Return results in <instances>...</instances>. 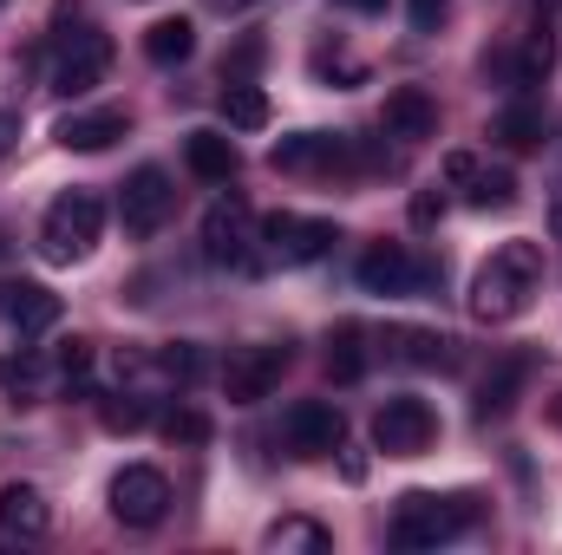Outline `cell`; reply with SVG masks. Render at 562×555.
<instances>
[{"instance_id": "obj_8", "label": "cell", "mask_w": 562, "mask_h": 555, "mask_svg": "<svg viewBox=\"0 0 562 555\" xmlns=\"http://www.w3.org/2000/svg\"><path fill=\"white\" fill-rule=\"evenodd\" d=\"M431 438H438V412L413 393H400L373 412V444L386 457H419V451H431Z\"/></svg>"}, {"instance_id": "obj_11", "label": "cell", "mask_w": 562, "mask_h": 555, "mask_svg": "<svg viewBox=\"0 0 562 555\" xmlns=\"http://www.w3.org/2000/svg\"><path fill=\"white\" fill-rule=\"evenodd\" d=\"M164 510H170V484H164V471H150V464H125V471L112 477V517H119L125 530H157Z\"/></svg>"}, {"instance_id": "obj_33", "label": "cell", "mask_w": 562, "mask_h": 555, "mask_svg": "<svg viewBox=\"0 0 562 555\" xmlns=\"http://www.w3.org/2000/svg\"><path fill=\"white\" fill-rule=\"evenodd\" d=\"M406 13H413V26H419V33H438V26H445V13H451V0H406Z\"/></svg>"}, {"instance_id": "obj_15", "label": "cell", "mask_w": 562, "mask_h": 555, "mask_svg": "<svg viewBox=\"0 0 562 555\" xmlns=\"http://www.w3.org/2000/svg\"><path fill=\"white\" fill-rule=\"evenodd\" d=\"M380 125H386V138H400V144L438 138V99H431L425 86H393V92H386Z\"/></svg>"}, {"instance_id": "obj_35", "label": "cell", "mask_w": 562, "mask_h": 555, "mask_svg": "<svg viewBox=\"0 0 562 555\" xmlns=\"http://www.w3.org/2000/svg\"><path fill=\"white\" fill-rule=\"evenodd\" d=\"M471 177H477V157L471 150H451L445 157V183H471Z\"/></svg>"}, {"instance_id": "obj_23", "label": "cell", "mask_w": 562, "mask_h": 555, "mask_svg": "<svg viewBox=\"0 0 562 555\" xmlns=\"http://www.w3.org/2000/svg\"><path fill=\"white\" fill-rule=\"evenodd\" d=\"M327 373H334L340 386H353V380L367 373V327H360V320H340V327L327 333Z\"/></svg>"}, {"instance_id": "obj_34", "label": "cell", "mask_w": 562, "mask_h": 555, "mask_svg": "<svg viewBox=\"0 0 562 555\" xmlns=\"http://www.w3.org/2000/svg\"><path fill=\"white\" fill-rule=\"evenodd\" d=\"M438 216H445V190L431 183V190H419V196H413V229H431Z\"/></svg>"}, {"instance_id": "obj_24", "label": "cell", "mask_w": 562, "mask_h": 555, "mask_svg": "<svg viewBox=\"0 0 562 555\" xmlns=\"http://www.w3.org/2000/svg\"><path fill=\"white\" fill-rule=\"evenodd\" d=\"M524 380H530V360H504V366H491V380L477 386V418H504L510 406H517Z\"/></svg>"}, {"instance_id": "obj_32", "label": "cell", "mask_w": 562, "mask_h": 555, "mask_svg": "<svg viewBox=\"0 0 562 555\" xmlns=\"http://www.w3.org/2000/svg\"><path fill=\"white\" fill-rule=\"evenodd\" d=\"M105 424H112V431H138L144 424V399H125V406H119V399H105Z\"/></svg>"}, {"instance_id": "obj_42", "label": "cell", "mask_w": 562, "mask_h": 555, "mask_svg": "<svg viewBox=\"0 0 562 555\" xmlns=\"http://www.w3.org/2000/svg\"><path fill=\"white\" fill-rule=\"evenodd\" d=\"M0 7H7V0H0Z\"/></svg>"}, {"instance_id": "obj_13", "label": "cell", "mask_w": 562, "mask_h": 555, "mask_svg": "<svg viewBox=\"0 0 562 555\" xmlns=\"http://www.w3.org/2000/svg\"><path fill=\"white\" fill-rule=\"evenodd\" d=\"M425 281H431V269H425L406 242H373L360 256V287L367 294H419Z\"/></svg>"}, {"instance_id": "obj_38", "label": "cell", "mask_w": 562, "mask_h": 555, "mask_svg": "<svg viewBox=\"0 0 562 555\" xmlns=\"http://www.w3.org/2000/svg\"><path fill=\"white\" fill-rule=\"evenodd\" d=\"M340 7H353V13H386V0H340Z\"/></svg>"}, {"instance_id": "obj_27", "label": "cell", "mask_w": 562, "mask_h": 555, "mask_svg": "<svg viewBox=\"0 0 562 555\" xmlns=\"http://www.w3.org/2000/svg\"><path fill=\"white\" fill-rule=\"evenodd\" d=\"M269 550H307V555H327V550H334V536H327L321 523H307V517H281L276 530H269Z\"/></svg>"}, {"instance_id": "obj_40", "label": "cell", "mask_w": 562, "mask_h": 555, "mask_svg": "<svg viewBox=\"0 0 562 555\" xmlns=\"http://www.w3.org/2000/svg\"><path fill=\"white\" fill-rule=\"evenodd\" d=\"M550 418H557V424H562V393H557V406H550Z\"/></svg>"}, {"instance_id": "obj_29", "label": "cell", "mask_w": 562, "mask_h": 555, "mask_svg": "<svg viewBox=\"0 0 562 555\" xmlns=\"http://www.w3.org/2000/svg\"><path fill=\"white\" fill-rule=\"evenodd\" d=\"M164 380H177V386H190V380H203V353L190 347V340H177V347H164L157 360H150Z\"/></svg>"}, {"instance_id": "obj_1", "label": "cell", "mask_w": 562, "mask_h": 555, "mask_svg": "<svg viewBox=\"0 0 562 555\" xmlns=\"http://www.w3.org/2000/svg\"><path fill=\"white\" fill-rule=\"evenodd\" d=\"M537 275H543V249H537V242H504V249L471 275V294H464L471 320L497 327V320L524 314V301L537 294Z\"/></svg>"}, {"instance_id": "obj_5", "label": "cell", "mask_w": 562, "mask_h": 555, "mask_svg": "<svg viewBox=\"0 0 562 555\" xmlns=\"http://www.w3.org/2000/svg\"><path fill=\"white\" fill-rule=\"evenodd\" d=\"M256 209L243 203V196H216L210 209H203V256L216 262V269H256Z\"/></svg>"}, {"instance_id": "obj_9", "label": "cell", "mask_w": 562, "mask_h": 555, "mask_svg": "<svg viewBox=\"0 0 562 555\" xmlns=\"http://www.w3.org/2000/svg\"><path fill=\"white\" fill-rule=\"evenodd\" d=\"M262 242H269V256H276V262L307 269V262H321V256L340 242V229H334L327 216H294V209H276V216L262 223Z\"/></svg>"}, {"instance_id": "obj_6", "label": "cell", "mask_w": 562, "mask_h": 555, "mask_svg": "<svg viewBox=\"0 0 562 555\" xmlns=\"http://www.w3.org/2000/svg\"><path fill=\"white\" fill-rule=\"evenodd\" d=\"M281 177H334V170H360V144L334 138V132H294L269 150Z\"/></svg>"}, {"instance_id": "obj_39", "label": "cell", "mask_w": 562, "mask_h": 555, "mask_svg": "<svg viewBox=\"0 0 562 555\" xmlns=\"http://www.w3.org/2000/svg\"><path fill=\"white\" fill-rule=\"evenodd\" d=\"M550 236L562 242V203H550Z\"/></svg>"}, {"instance_id": "obj_22", "label": "cell", "mask_w": 562, "mask_h": 555, "mask_svg": "<svg viewBox=\"0 0 562 555\" xmlns=\"http://www.w3.org/2000/svg\"><path fill=\"white\" fill-rule=\"evenodd\" d=\"M550 66H557V39L537 26V33H524V46L504 59V79H510L517 92H530V86H543V79H550Z\"/></svg>"}, {"instance_id": "obj_4", "label": "cell", "mask_w": 562, "mask_h": 555, "mask_svg": "<svg viewBox=\"0 0 562 555\" xmlns=\"http://www.w3.org/2000/svg\"><path fill=\"white\" fill-rule=\"evenodd\" d=\"M112 72V39L99 33V26H79V33H59V53H53V72H46V86L59 92V99H86L99 79Z\"/></svg>"}, {"instance_id": "obj_2", "label": "cell", "mask_w": 562, "mask_h": 555, "mask_svg": "<svg viewBox=\"0 0 562 555\" xmlns=\"http://www.w3.org/2000/svg\"><path fill=\"white\" fill-rule=\"evenodd\" d=\"M471 523H477V503H471V497L406 490L400 510H393V550H438V543H458Z\"/></svg>"}, {"instance_id": "obj_36", "label": "cell", "mask_w": 562, "mask_h": 555, "mask_svg": "<svg viewBox=\"0 0 562 555\" xmlns=\"http://www.w3.org/2000/svg\"><path fill=\"white\" fill-rule=\"evenodd\" d=\"M13 144H20V112H0V157H13Z\"/></svg>"}, {"instance_id": "obj_26", "label": "cell", "mask_w": 562, "mask_h": 555, "mask_svg": "<svg viewBox=\"0 0 562 555\" xmlns=\"http://www.w3.org/2000/svg\"><path fill=\"white\" fill-rule=\"evenodd\" d=\"M491 138L504 144V150H537L543 144V112L537 105H504L497 125H491Z\"/></svg>"}, {"instance_id": "obj_16", "label": "cell", "mask_w": 562, "mask_h": 555, "mask_svg": "<svg viewBox=\"0 0 562 555\" xmlns=\"http://www.w3.org/2000/svg\"><path fill=\"white\" fill-rule=\"evenodd\" d=\"M132 132V112L125 105H99V112H66L59 125H53V138L66 144V150H105V144H119Z\"/></svg>"}, {"instance_id": "obj_10", "label": "cell", "mask_w": 562, "mask_h": 555, "mask_svg": "<svg viewBox=\"0 0 562 555\" xmlns=\"http://www.w3.org/2000/svg\"><path fill=\"white\" fill-rule=\"evenodd\" d=\"M281 438H288L294 457H334L347 444V418H340L334 399H294L288 418H281Z\"/></svg>"}, {"instance_id": "obj_19", "label": "cell", "mask_w": 562, "mask_h": 555, "mask_svg": "<svg viewBox=\"0 0 562 555\" xmlns=\"http://www.w3.org/2000/svg\"><path fill=\"white\" fill-rule=\"evenodd\" d=\"M183 163H190V177H203V183H229V177L243 170V150H236V138H223V132H190V138H183Z\"/></svg>"}, {"instance_id": "obj_18", "label": "cell", "mask_w": 562, "mask_h": 555, "mask_svg": "<svg viewBox=\"0 0 562 555\" xmlns=\"http://www.w3.org/2000/svg\"><path fill=\"white\" fill-rule=\"evenodd\" d=\"M0 530H7V536H20V543L46 536V530H53L46 497H40L33 484H0Z\"/></svg>"}, {"instance_id": "obj_31", "label": "cell", "mask_w": 562, "mask_h": 555, "mask_svg": "<svg viewBox=\"0 0 562 555\" xmlns=\"http://www.w3.org/2000/svg\"><path fill=\"white\" fill-rule=\"evenodd\" d=\"M164 438H170V444H210V418L203 412H170L164 418Z\"/></svg>"}, {"instance_id": "obj_7", "label": "cell", "mask_w": 562, "mask_h": 555, "mask_svg": "<svg viewBox=\"0 0 562 555\" xmlns=\"http://www.w3.org/2000/svg\"><path fill=\"white\" fill-rule=\"evenodd\" d=\"M170 209H177L170 177H164L157 163H138V170L125 177V196H119V223H125V236H132V242H150V236L170 223Z\"/></svg>"}, {"instance_id": "obj_21", "label": "cell", "mask_w": 562, "mask_h": 555, "mask_svg": "<svg viewBox=\"0 0 562 555\" xmlns=\"http://www.w3.org/2000/svg\"><path fill=\"white\" fill-rule=\"evenodd\" d=\"M190 53H196V26H190L183 13L144 26V59H150V66H183Z\"/></svg>"}, {"instance_id": "obj_14", "label": "cell", "mask_w": 562, "mask_h": 555, "mask_svg": "<svg viewBox=\"0 0 562 555\" xmlns=\"http://www.w3.org/2000/svg\"><path fill=\"white\" fill-rule=\"evenodd\" d=\"M380 353L393 366H419V373H451L458 366V340H445L438 327H386Z\"/></svg>"}, {"instance_id": "obj_41", "label": "cell", "mask_w": 562, "mask_h": 555, "mask_svg": "<svg viewBox=\"0 0 562 555\" xmlns=\"http://www.w3.org/2000/svg\"><path fill=\"white\" fill-rule=\"evenodd\" d=\"M7 249H13V242H7V229H0V256H7Z\"/></svg>"}, {"instance_id": "obj_12", "label": "cell", "mask_w": 562, "mask_h": 555, "mask_svg": "<svg viewBox=\"0 0 562 555\" xmlns=\"http://www.w3.org/2000/svg\"><path fill=\"white\" fill-rule=\"evenodd\" d=\"M281 373H288V347H243L223 366V393H229V406H262L281 386Z\"/></svg>"}, {"instance_id": "obj_17", "label": "cell", "mask_w": 562, "mask_h": 555, "mask_svg": "<svg viewBox=\"0 0 562 555\" xmlns=\"http://www.w3.org/2000/svg\"><path fill=\"white\" fill-rule=\"evenodd\" d=\"M0 314H7L20 333H46V327L59 320V294L40 287V281H7V287H0Z\"/></svg>"}, {"instance_id": "obj_25", "label": "cell", "mask_w": 562, "mask_h": 555, "mask_svg": "<svg viewBox=\"0 0 562 555\" xmlns=\"http://www.w3.org/2000/svg\"><path fill=\"white\" fill-rule=\"evenodd\" d=\"M223 118H229L236 132H262V125H269V92L249 86V79H229V86H223Z\"/></svg>"}, {"instance_id": "obj_30", "label": "cell", "mask_w": 562, "mask_h": 555, "mask_svg": "<svg viewBox=\"0 0 562 555\" xmlns=\"http://www.w3.org/2000/svg\"><path fill=\"white\" fill-rule=\"evenodd\" d=\"M59 380L66 386H86L92 380V340H66L59 347Z\"/></svg>"}, {"instance_id": "obj_28", "label": "cell", "mask_w": 562, "mask_h": 555, "mask_svg": "<svg viewBox=\"0 0 562 555\" xmlns=\"http://www.w3.org/2000/svg\"><path fill=\"white\" fill-rule=\"evenodd\" d=\"M471 203L477 209H510L517 203V177L510 170H477L471 177Z\"/></svg>"}, {"instance_id": "obj_20", "label": "cell", "mask_w": 562, "mask_h": 555, "mask_svg": "<svg viewBox=\"0 0 562 555\" xmlns=\"http://www.w3.org/2000/svg\"><path fill=\"white\" fill-rule=\"evenodd\" d=\"M0 399H7V406H40V399H46V360H40L33 347L0 353Z\"/></svg>"}, {"instance_id": "obj_3", "label": "cell", "mask_w": 562, "mask_h": 555, "mask_svg": "<svg viewBox=\"0 0 562 555\" xmlns=\"http://www.w3.org/2000/svg\"><path fill=\"white\" fill-rule=\"evenodd\" d=\"M99 236H105V203L92 190H66L40 216V256L46 262H86L99 249Z\"/></svg>"}, {"instance_id": "obj_37", "label": "cell", "mask_w": 562, "mask_h": 555, "mask_svg": "<svg viewBox=\"0 0 562 555\" xmlns=\"http://www.w3.org/2000/svg\"><path fill=\"white\" fill-rule=\"evenodd\" d=\"M340 471H347V484H360V477H367V457H360V451H347V457H340Z\"/></svg>"}]
</instances>
